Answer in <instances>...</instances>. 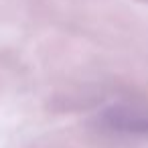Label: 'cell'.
Segmentation results:
<instances>
[{
	"label": "cell",
	"instance_id": "obj_1",
	"mask_svg": "<svg viewBox=\"0 0 148 148\" xmlns=\"http://www.w3.org/2000/svg\"><path fill=\"white\" fill-rule=\"evenodd\" d=\"M106 130L118 134H148V110L134 106H114L101 114Z\"/></svg>",
	"mask_w": 148,
	"mask_h": 148
}]
</instances>
